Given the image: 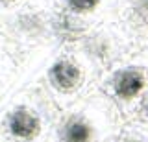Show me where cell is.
I'll use <instances>...</instances> for the list:
<instances>
[{
    "mask_svg": "<svg viewBox=\"0 0 148 142\" xmlns=\"http://www.w3.org/2000/svg\"><path fill=\"white\" fill-rule=\"evenodd\" d=\"M0 31L21 56L17 87L37 83L41 68L52 54L72 35L56 0H26L0 15Z\"/></svg>",
    "mask_w": 148,
    "mask_h": 142,
    "instance_id": "obj_1",
    "label": "cell"
},
{
    "mask_svg": "<svg viewBox=\"0 0 148 142\" xmlns=\"http://www.w3.org/2000/svg\"><path fill=\"white\" fill-rule=\"evenodd\" d=\"M61 109L39 83L15 87L0 102V142H58Z\"/></svg>",
    "mask_w": 148,
    "mask_h": 142,
    "instance_id": "obj_2",
    "label": "cell"
},
{
    "mask_svg": "<svg viewBox=\"0 0 148 142\" xmlns=\"http://www.w3.org/2000/svg\"><path fill=\"white\" fill-rule=\"evenodd\" d=\"M102 70L78 41H67L46 59L37 76V83L59 109L98 92Z\"/></svg>",
    "mask_w": 148,
    "mask_h": 142,
    "instance_id": "obj_3",
    "label": "cell"
},
{
    "mask_svg": "<svg viewBox=\"0 0 148 142\" xmlns=\"http://www.w3.org/2000/svg\"><path fill=\"white\" fill-rule=\"evenodd\" d=\"M124 124L115 103L95 92L61 109L58 142H117Z\"/></svg>",
    "mask_w": 148,
    "mask_h": 142,
    "instance_id": "obj_4",
    "label": "cell"
},
{
    "mask_svg": "<svg viewBox=\"0 0 148 142\" xmlns=\"http://www.w3.org/2000/svg\"><path fill=\"white\" fill-rule=\"evenodd\" d=\"M98 92L115 103L124 122L135 120L148 96V52L141 50L108 68L100 77Z\"/></svg>",
    "mask_w": 148,
    "mask_h": 142,
    "instance_id": "obj_5",
    "label": "cell"
},
{
    "mask_svg": "<svg viewBox=\"0 0 148 142\" xmlns=\"http://www.w3.org/2000/svg\"><path fill=\"white\" fill-rule=\"evenodd\" d=\"M76 41L96 63L102 74L113 65H117L119 61L143 50L141 41L120 20L102 24L98 28L87 31L85 35H82Z\"/></svg>",
    "mask_w": 148,
    "mask_h": 142,
    "instance_id": "obj_6",
    "label": "cell"
},
{
    "mask_svg": "<svg viewBox=\"0 0 148 142\" xmlns=\"http://www.w3.org/2000/svg\"><path fill=\"white\" fill-rule=\"evenodd\" d=\"M72 41L108 22H117L126 0H56Z\"/></svg>",
    "mask_w": 148,
    "mask_h": 142,
    "instance_id": "obj_7",
    "label": "cell"
},
{
    "mask_svg": "<svg viewBox=\"0 0 148 142\" xmlns=\"http://www.w3.org/2000/svg\"><path fill=\"white\" fill-rule=\"evenodd\" d=\"M21 77V56L6 35L0 31V102L11 92Z\"/></svg>",
    "mask_w": 148,
    "mask_h": 142,
    "instance_id": "obj_8",
    "label": "cell"
},
{
    "mask_svg": "<svg viewBox=\"0 0 148 142\" xmlns=\"http://www.w3.org/2000/svg\"><path fill=\"white\" fill-rule=\"evenodd\" d=\"M119 20L143 44L148 35V0H126Z\"/></svg>",
    "mask_w": 148,
    "mask_h": 142,
    "instance_id": "obj_9",
    "label": "cell"
},
{
    "mask_svg": "<svg viewBox=\"0 0 148 142\" xmlns=\"http://www.w3.org/2000/svg\"><path fill=\"white\" fill-rule=\"evenodd\" d=\"M117 142H148V124L141 120L126 122Z\"/></svg>",
    "mask_w": 148,
    "mask_h": 142,
    "instance_id": "obj_10",
    "label": "cell"
},
{
    "mask_svg": "<svg viewBox=\"0 0 148 142\" xmlns=\"http://www.w3.org/2000/svg\"><path fill=\"white\" fill-rule=\"evenodd\" d=\"M22 2H26V0H0V15L13 10V7H17V6H21Z\"/></svg>",
    "mask_w": 148,
    "mask_h": 142,
    "instance_id": "obj_11",
    "label": "cell"
},
{
    "mask_svg": "<svg viewBox=\"0 0 148 142\" xmlns=\"http://www.w3.org/2000/svg\"><path fill=\"white\" fill-rule=\"evenodd\" d=\"M135 120H141V122L148 124V96L145 98V102L141 103V109H139V113H137V118H135Z\"/></svg>",
    "mask_w": 148,
    "mask_h": 142,
    "instance_id": "obj_12",
    "label": "cell"
},
{
    "mask_svg": "<svg viewBox=\"0 0 148 142\" xmlns=\"http://www.w3.org/2000/svg\"><path fill=\"white\" fill-rule=\"evenodd\" d=\"M143 50H146V52H148V35H146V39H145V43H143Z\"/></svg>",
    "mask_w": 148,
    "mask_h": 142,
    "instance_id": "obj_13",
    "label": "cell"
}]
</instances>
